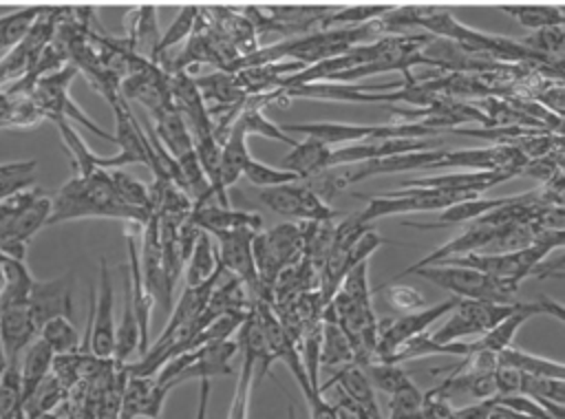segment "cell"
Masks as SVG:
<instances>
[{"label": "cell", "mask_w": 565, "mask_h": 419, "mask_svg": "<svg viewBox=\"0 0 565 419\" xmlns=\"http://www.w3.org/2000/svg\"><path fill=\"white\" fill-rule=\"evenodd\" d=\"M119 218L126 223L146 225L150 218L121 205L115 196L108 170L71 176L51 198V214L46 225L75 218Z\"/></svg>", "instance_id": "6da1fadb"}, {"label": "cell", "mask_w": 565, "mask_h": 419, "mask_svg": "<svg viewBox=\"0 0 565 419\" xmlns=\"http://www.w3.org/2000/svg\"><path fill=\"white\" fill-rule=\"evenodd\" d=\"M305 238L300 223H280L267 232H258L252 238V256L258 276L254 302H267L271 307L274 284L278 273L302 256Z\"/></svg>", "instance_id": "7a4b0ae2"}, {"label": "cell", "mask_w": 565, "mask_h": 419, "mask_svg": "<svg viewBox=\"0 0 565 419\" xmlns=\"http://www.w3.org/2000/svg\"><path fill=\"white\" fill-rule=\"evenodd\" d=\"M287 135H302L307 139H316L329 148L349 146V143H364V141H382V139H433L441 132L430 130L422 123H347V121H309V123H282L280 126Z\"/></svg>", "instance_id": "3957f363"}, {"label": "cell", "mask_w": 565, "mask_h": 419, "mask_svg": "<svg viewBox=\"0 0 565 419\" xmlns=\"http://www.w3.org/2000/svg\"><path fill=\"white\" fill-rule=\"evenodd\" d=\"M413 273L433 282L435 287H441V289L455 293L457 298H466V300L512 304L514 302L512 296L516 293L514 287L499 282L477 269L459 267V265H430V267H419Z\"/></svg>", "instance_id": "277c9868"}, {"label": "cell", "mask_w": 565, "mask_h": 419, "mask_svg": "<svg viewBox=\"0 0 565 419\" xmlns=\"http://www.w3.org/2000/svg\"><path fill=\"white\" fill-rule=\"evenodd\" d=\"M521 304L523 302H516V300L512 304H494L483 300L459 298L457 307L450 311V318L437 331H430V337L439 344H450V342H461V337H468V335H483L503 318L519 311Z\"/></svg>", "instance_id": "5b68a950"}, {"label": "cell", "mask_w": 565, "mask_h": 419, "mask_svg": "<svg viewBox=\"0 0 565 419\" xmlns=\"http://www.w3.org/2000/svg\"><path fill=\"white\" fill-rule=\"evenodd\" d=\"M260 203H265L274 214L285 216L289 221H298V223L335 221V216L340 214L335 207H331L322 198L320 192L298 181L263 190Z\"/></svg>", "instance_id": "8992f818"}, {"label": "cell", "mask_w": 565, "mask_h": 419, "mask_svg": "<svg viewBox=\"0 0 565 419\" xmlns=\"http://www.w3.org/2000/svg\"><path fill=\"white\" fill-rule=\"evenodd\" d=\"M49 214L51 196L40 187H31L26 201L0 225V254L24 260L26 243L46 225Z\"/></svg>", "instance_id": "52a82bcc"}, {"label": "cell", "mask_w": 565, "mask_h": 419, "mask_svg": "<svg viewBox=\"0 0 565 419\" xmlns=\"http://www.w3.org/2000/svg\"><path fill=\"white\" fill-rule=\"evenodd\" d=\"M366 198V207L360 214L364 223H373L384 216L406 214V212H433V210H446L459 201H466L468 196L441 192V190H426V187H406V190H393L377 196H362Z\"/></svg>", "instance_id": "ba28073f"}, {"label": "cell", "mask_w": 565, "mask_h": 419, "mask_svg": "<svg viewBox=\"0 0 565 419\" xmlns=\"http://www.w3.org/2000/svg\"><path fill=\"white\" fill-rule=\"evenodd\" d=\"M115 296L106 258H99V287L90 291V311L86 322V346L99 359H113L115 351Z\"/></svg>", "instance_id": "9c48e42d"}, {"label": "cell", "mask_w": 565, "mask_h": 419, "mask_svg": "<svg viewBox=\"0 0 565 419\" xmlns=\"http://www.w3.org/2000/svg\"><path fill=\"white\" fill-rule=\"evenodd\" d=\"M459 298L452 296L435 307H424L413 313H402L397 318H386L377 322V346H375V362H384L399 344L406 340L428 331L444 313H450L457 307Z\"/></svg>", "instance_id": "30bf717a"}, {"label": "cell", "mask_w": 565, "mask_h": 419, "mask_svg": "<svg viewBox=\"0 0 565 419\" xmlns=\"http://www.w3.org/2000/svg\"><path fill=\"white\" fill-rule=\"evenodd\" d=\"M525 157L508 143H494V146H483V148H463V150H450L441 152V157L430 163L426 170H448V168H459V170H475V172H494V170H512L519 172L525 165Z\"/></svg>", "instance_id": "8fae6325"}, {"label": "cell", "mask_w": 565, "mask_h": 419, "mask_svg": "<svg viewBox=\"0 0 565 419\" xmlns=\"http://www.w3.org/2000/svg\"><path fill=\"white\" fill-rule=\"evenodd\" d=\"M265 348L263 331L254 318V311L245 318V322L238 329V351H241V368H238V379L234 388V397L230 404L227 419H247L249 415V397H252V386L256 382V362L258 353Z\"/></svg>", "instance_id": "7c38bea8"}, {"label": "cell", "mask_w": 565, "mask_h": 419, "mask_svg": "<svg viewBox=\"0 0 565 419\" xmlns=\"http://www.w3.org/2000/svg\"><path fill=\"white\" fill-rule=\"evenodd\" d=\"M258 232L252 229H230V232H212L210 236L216 238V256L223 271H227L232 278H236L243 289L247 291V298L254 302L258 276L254 267L252 256V238Z\"/></svg>", "instance_id": "4fadbf2b"}, {"label": "cell", "mask_w": 565, "mask_h": 419, "mask_svg": "<svg viewBox=\"0 0 565 419\" xmlns=\"http://www.w3.org/2000/svg\"><path fill=\"white\" fill-rule=\"evenodd\" d=\"M519 176L512 170H494V172H475V170H459L448 174H433V176H417L402 181V187H426V190H441L468 198H477L481 192L505 183Z\"/></svg>", "instance_id": "5bb4252c"}, {"label": "cell", "mask_w": 565, "mask_h": 419, "mask_svg": "<svg viewBox=\"0 0 565 419\" xmlns=\"http://www.w3.org/2000/svg\"><path fill=\"white\" fill-rule=\"evenodd\" d=\"M29 313L40 333L42 324L51 318L64 315L73 320V273H64L51 280H35L29 291Z\"/></svg>", "instance_id": "9a60e30c"}, {"label": "cell", "mask_w": 565, "mask_h": 419, "mask_svg": "<svg viewBox=\"0 0 565 419\" xmlns=\"http://www.w3.org/2000/svg\"><path fill=\"white\" fill-rule=\"evenodd\" d=\"M139 262H141V280L146 291L154 302H159L168 313L172 311V291L168 289L163 265H161V247H159V223L152 216L141 227V243H139Z\"/></svg>", "instance_id": "2e32d148"}, {"label": "cell", "mask_w": 565, "mask_h": 419, "mask_svg": "<svg viewBox=\"0 0 565 419\" xmlns=\"http://www.w3.org/2000/svg\"><path fill=\"white\" fill-rule=\"evenodd\" d=\"M170 390L154 384V375H128L124 395H121V412L119 419H137V417H161L163 399Z\"/></svg>", "instance_id": "e0dca14e"}, {"label": "cell", "mask_w": 565, "mask_h": 419, "mask_svg": "<svg viewBox=\"0 0 565 419\" xmlns=\"http://www.w3.org/2000/svg\"><path fill=\"white\" fill-rule=\"evenodd\" d=\"M0 337L7 362H15L20 353L38 337V329L29 313V302H13L0 307Z\"/></svg>", "instance_id": "ac0fdd59"}, {"label": "cell", "mask_w": 565, "mask_h": 419, "mask_svg": "<svg viewBox=\"0 0 565 419\" xmlns=\"http://www.w3.org/2000/svg\"><path fill=\"white\" fill-rule=\"evenodd\" d=\"M192 223L201 232H230V229H252L260 232L263 218L254 212H243V210H232V207H221L216 203H203V205H192L190 212Z\"/></svg>", "instance_id": "d6986e66"}, {"label": "cell", "mask_w": 565, "mask_h": 419, "mask_svg": "<svg viewBox=\"0 0 565 419\" xmlns=\"http://www.w3.org/2000/svg\"><path fill=\"white\" fill-rule=\"evenodd\" d=\"M236 353H238V342H232V340H221V342H212L196 348V359L181 370V375L177 377V384L188 379H212L216 375H227L230 359Z\"/></svg>", "instance_id": "ffe728a7"}, {"label": "cell", "mask_w": 565, "mask_h": 419, "mask_svg": "<svg viewBox=\"0 0 565 419\" xmlns=\"http://www.w3.org/2000/svg\"><path fill=\"white\" fill-rule=\"evenodd\" d=\"M152 119L157 121L152 132L157 135V139L161 141V146L170 152L172 159H179L181 154L190 152L192 146V135L188 130L185 119L181 117V112L170 104L163 110L154 112Z\"/></svg>", "instance_id": "44dd1931"}, {"label": "cell", "mask_w": 565, "mask_h": 419, "mask_svg": "<svg viewBox=\"0 0 565 419\" xmlns=\"http://www.w3.org/2000/svg\"><path fill=\"white\" fill-rule=\"evenodd\" d=\"M53 351L42 337H35L26 348L20 364V382H22V408L38 390V386L51 375Z\"/></svg>", "instance_id": "7402d4cb"}, {"label": "cell", "mask_w": 565, "mask_h": 419, "mask_svg": "<svg viewBox=\"0 0 565 419\" xmlns=\"http://www.w3.org/2000/svg\"><path fill=\"white\" fill-rule=\"evenodd\" d=\"M508 196L501 198H466L459 201L446 210L439 212V216L435 221H426V223H417V221H406L404 225L415 227V229H437V227H450V225H461V223H472L475 218H479L481 214L490 212L492 207H499L501 203H505Z\"/></svg>", "instance_id": "603a6c76"}, {"label": "cell", "mask_w": 565, "mask_h": 419, "mask_svg": "<svg viewBox=\"0 0 565 419\" xmlns=\"http://www.w3.org/2000/svg\"><path fill=\"white\" fill-rule=\"evenodd\" d=\"M318 362H320V366H324L329 370H340V368L353 364L351 344L327 309H322V335H320Z\"/></svg>", "instance_id": "cb8c5ba5"}, {"label": "cell", "mask_w": 565, "mask_h": 419, "mask_svg": "<svg viewBox=\"0 0 565 419\" xmlns=\"http://www.w3.org/2000/svg\"><path fill=\"white\" fill-rule=\"evenodd\" d=\"M470 348V342H450V344H439L430 337V331H424L411 340H406L404 344H399L386 359L384 364H404V362H413L419 357H428V355H466Z\"/></svg>", "instance_id": "d4e9b609"}, {"label": "cell", "mask_w": 565, "mask_h": 419, "mask_svg": "<svg viewBox=\"0 0 565 419\" xmlns=\"http://www.w3.org/2000/svg\"><path fill=\"white\" fill-rule=\"evenodd\" d=\"M126 42L132 49V53H137L139 57H143L152 64H157L159 26H157V15H154L152 4H143V7L137 9V13L132 15V22H130Z\"/></svg>", "instance_id": "484cf974"}, {"label": "cell", "mask_w": 565, "mask_h": 419, "mask_svg": "<svg viewBox=\"0 0 565 419\" xmlns=\"http://www.w3.org/2000/svg\"><path fill=\"white\" fill-rule=\"evenodd\" d=\"M331 384H338L347 397H351L358 406H362L373 419H380V410H377V401H375V395H373V388H371V382L364 373V368L351 364V366H344L340 370H335V377L329 379V384H322L318 386L320 393H324Z\"/></svg>", "instance_id": "4316f807"}, {"label": "cell", "mask_w": 565, "mask_h": 419, "mask_svg": "<svg viewBox=\"0 0 565 419\" xmlns=\"http://www.w3.org/2000/svg\"><path fill=\"white\" fill-rule=\"evenodd\" d=\"M135 353H139V326L132 309V293H130V278L124 269V311L121 320L115 326V351L113 362L126 364Z\"/></svg>", "instance_id": "83f0119b"}, {"label": "cell", "mask_w": 565, "mask_h": 419, "mask_svg": "<svg viewBox=\"0 0 565 419\" xmlns=\"http://www.w3.org/2000/svg\"><path fill=\"white\" fill-rule=\"evenodd\" d=\"M245 139H247V137H245L236 126H232L227 139H225L223 146H221L218 181H221V187H223V190H227L230 185H234V183L243 176V170H245L247 161L252 159Z\"/></svg>", "instance_id": "f1b7e54d"}, {"label": "cell", "mask_w": 565, "mask_h": 419, "mask_svg": "<svg viewBox=\"0 0 565 419\" xmlns=\"http://www.w3.org/2000/svg\"><path fill=\"white\" fill-rule=\"evenodd\" d=\"M331 148L316 141V139H302L296 141V146L291 148V152L285 157L282 161V170L294 172L298 179H307L313 176L318 172L327 170V159H329Z\"/></svg>", "instance_id": "f546056e"}, {"label": "cell", "mask_w": 565, "mask_h": 419, "mask_svg": "<svg viewBox=\"0 0 565 419\" xmlns=\"http://www.w3.org/2000/svg\"><path fill=\"white\" fill-rule=\"evenodd\" d=\"M497 366L516 368L523 375H545V377H565V366L561 362L539 357L534 353L508 346L497 353Z\"/></svg>", "instance_id": "4dcf8cb0"}, {"label": "cell", "mask_w": 565, "mask_h": 419, "mask_svg": "<svg viewBox=\"0 0 565 419\" xmlns=\"http://www.w3.org/2000/svg\"><path fill=\"white\" fill-rule=\"evenodd\" d=\"M232 126H236L245 137L258 135V137H265V139L282 141V143H287V146H291V148L296 146V139L289 137L278 123H274L271 119H267V117L263 115V110H260L258 106H254L247 97H245L243 108L238 110V115H236V119H234Z\"/></svg>", "instance_id": "1f68e13d"}, {"label": "cell", "mask_w": 565, "mask_h": 419, "mask_svg": "<svg viewBox=\"0 0 565 419\" xmlns=\"http://www.w3.org/2000/svg\"><path fill=\"white\" fill-rule=\"evenodd\" d=\"M185 287H199L205 280H210L214 276V271L218 269V256H216V247L212 243V236L207 232H201L194 249L185 262Z\"/></svg>", "instance_id": "d6a6232c"}, {"label": "cell", "mask_w": 565, "mask_h": 419, "mask_svg": "<svg viewBox=\"0 0 565 419\" xmlns=\"http://www.w3.org/2000/svg\"><path fill=\"white\" fill-rule=\"evenodd\" d=\"M51 121L60 130V137H62L64 146H66V150L71 154V163H73L75 174H90L95 170H102V159L104 157L95 154L66 119H51Z\"/></svg>", "instance_id": "836d02e7"}, {"label": "cell", "mask_w": 565, "mask_h": 419, "mask_svg": "<svg viewBox=\"0 0 565 419\" xmlns=\"http://www.w3.org/2000/svg\"><path fill=\"white\" fill-rule=\"evenodd\" d=\"M501 11L510 13L521 26L539 31L545 26H563V7L554 4H499Z\"/></svg>", "instance_id": "e575fe53"}, {"label": "cell", "mask_w": 565, "mask_h": 419, "mask_svg": "<svg viewBox=\"0 0 565 419\" xmlns=\"http://www.w3.org/2000/svg\"><path fill=\"white\" fill-rule=\"evenodd\" d=\"M108 174H110V183H113L117 201L150 218L152 212H150V201H148V185L137 181L135 176H130L124 170H108Z\"/></svg>", "instance_id": "d590c367"}, {"label": "cell", "mask_w": 565, "mask_h": 419, "mask_svg": "<svg viewBox=\"0 0 565 419\" xmlns=\"http://www.w3.org/2000/svg\"><path fill=\"white\" fill-rule=\"evenodd\" d=\"M38 337H42L49 344L53 355H68V353L79 351V333H77L73 320H68L64 315H57V318H51L49 322H44Z\"/></svg>", "instance_id": "8d00e7d4"}, {"label": "cell", "mask_w": 565, "mask_h": 419, "mask_svg": "<svg viewBox=\"0 0 565 419\" xmlns=\"http://www.w3.org/2000/svg\"><path fill=\"white\" fill-rule=\"evenodd\" d=\"M22 419L20 362H7L0 373V419Z\"/></svg>", "instance_id": "74e56055"}, {"label": "cell", "mask_w": 565, "mask_h": 419, "mask_svg": "<svg viewBox=\"0 0 565 419\" xmlns=\"http://www.w3.org/2000/svg\"><path fill=\"white\" fill-rule=\"evenodd\" d=\"M40 11L42 7H26L0 18V57L22 42V37L40 15Z\"/></svg>", "instance_id": "f35d334b"}, {"label": "cell", "mask_w": 565, "mask_h": 419, "mask_svg": "<svg viewBox=\"0 0 565 419\" xmlns=\"http://www.w3.org/2000/svg\"><path fill=\"white\" fill-rule=\"evenodd\" d=\"M38 161L29 159V161H4L2 170H0V203L7 201L9 196L33 187V170H35Z\"/></svg>", "instance_id": "ab89813d"}, {"label": "cell", "mask_w": 565, "mask_h": 419, "mask_svg": "<svg viewBox=\"0 0 565 419\" xmlns=\"http://www.w3.org/2000/svg\"><path fill=\"white\" fill-rule=\"evenodd\" d=\"M393 4H353V7H344V9H335L331 11L324 20L320 29H331L333 24L340 26H360L366 22H373L377 18H382L384 13L391 11Z\"/></svg>", "instance_id": "60d3db41"}, {"label": "cell", "mask_w": 565, "mask_h": 419, "mask_svg": "<svg viewBox=\"0 0 565 419\" xmlns=\"http://www.w3.org/2000/svg\"><path fill=\"white\" fill-rule=\"evenodd\" d=\"M424 406V393L408 379L391 393L388 419H419Z\"/></svg>", "instance_id": "b9f144b4"}, {"label": "cell", "mask_w": 565, "mask_h": 419, "mask_svg": "<svg viewBox=\"0 0 565 419\" xmlns=\"http://www.w3.org/2000/svg\"><path fill=\"white\" fill-rule=\"evenodd\" d=\"M377 291H384L386 304L397 311V313H413L426 307L424 293L415 289L413 284H402V282H382Z\"/></svg>", "instance_id": "7bdbcfd3"}, {"label": "cell", "mask_w": 565, "mask_h": 419, "mask_svg": "<svg viewBox=\"0 0 565 419\" xmlns=\"http://www.w3.org/2000/svg\"><path fill=\"white\" fill-rule=\"evenodd\" d=\"M196 18H199V7L194 4H185L181 7L177 20L170 24V29L159 37V44H157V62L161 55H166L170 49H174L179 42H183L185 37H190V33L194 31V24H196Z\"/></svg>", "instance_id": "ee69618b"}, {"label": "cell", "mask_w": 565, "mask_h": 419, "mask_svg": "<svg viewBox=\"0 0 565 419\" xmlns=\"http://www.w3.org/2000/svg\"><path fill=\"white\" fill-rule=\"evenodd\" d=\"M534 232L530 225H497L492 243L486 247L483 254H508L523 249L532 243Z\"/></svg>", "instance_id": "f6af8a7d"}, {"label": "cell", "mask_w": 565, "mask_h": 419, "mask_svg": "<svg viewBox=\"0 0 565 419\" xmlns=\"http://www.w3.org/2000/svg\"><path fill=\"white\" fill-rule=\"evenodd\" d=\"M243 176L252 183V185H258V187H278V185H285V183H294V181H300L294 172L289 170H282V168H274V165H267L263 161H256V159H249L245 170H243Z\"/></svg>", "instance_id": "bcb514c9"}, {"label": "cell", "mask_w": 565, "mask_h": 419, "mask_svg": "<svg viewBox=\"0 0 565 419\" xmlns=\"http://www.w3.org/2000/svg\"><path fill=\"white\" fill-rule=\"evenodd\" d=\"M521 44L525 49L552 60V55H558L563 51L565 31H563V26H545V29H539V31L530 33L527 37H523Z\"/></svg>", "instance_id": "7dc6e473"}, {"label": "cell", "mask_w": 565, "mask_h": 419, "mask_svg": "<svg viewBox=\"0 0 565 419\" xmlns=\"http://www.w3.org/2000/svg\"><path fill=\"white\" fill-rule=\"evenodd\" d=\"M369 382H373L380 390L384 393H393L397 390L402 384H406L411 377L406 375V370L399 364H384V362H371L364 368Z\"/></svg>", "instance_id": "c3c4849f"}, {"label": "cell", "mask_w": 565, "mask_h": 419, "mask_svg": "<svg viewBox=\"0 0 565 419\" xmlns=\"http://www.w3.org/2000/svg\"><path fill=\"white\" fill-rule=\"evenodd\" d=\"M521 174L534 176L543 183L552 181L556 174H563V148H556L550 154H543L536 159H527L525 165L521 168Z\"/></svg>", "instance_id": "681fc988"}, {"label": "cell", "mask_w": 565, "mask_h": 419, "mask_svg": "<svg viewBox=\"0 0 565 419\" xmlns=\"http://www.w3.org/2000/svg\"><path fill=\"white\" fill-rule=\"evenodd\" d=\"M492 377H494V395H519L521 393L523 373H519L516 368L497 366Z\"/></svg>", "instance_id": "f907efd6"}, {"label": "cell", "mask_w": 565, "mask_h": 419, "mask_svg": "<svg viewBox=\"0 0 565 419\" xmlns=\"http://www.w3.org/2000/svg\"><path fill=\"white\" fill-rule=\"evenodd\" d=\"M492 410H494V401H492V397H488V399H479L470 406L457 408V410H452V415H455V419H488Z\"/></svg>", "instance_id": "816d5d0a"}, {"label": "cell", "mask_w": 565, "mask_h": 419, "mask_svg": "<svg viewBox=\"0 0 565 419\" xmlns=\"http://www.w3.org/2000/svg\"><path fill=\"white\" fill-rule=\"evenodd\" d=\"M199 406H196V415L194 419H207V404H210V390L212 384L210 379H199Z\"/></svg>", "instance_id": "f5cc1de1"}, {"label": "cell", "mask_w": 565, "mask_h": 419, "mask_svg": "<svg viewBox=\"0 0 565 419\" xmlns=\"http://www.w3.org/2000/svg\"><path fill=\"white\" fill-rule=\"evenodd\" d=\"M289 419H296V412H294V406H289Z\"/></svg>", "instance_id": "db71d44e"}, {"label": "cell", "mask_w": 565, "mask_h": 419, "mask_svg": "<svg viewBox=\"0 0 565 419\" xmlns=\"http://www.w3.org/2000/svg\"><path fill=\"white\" fill-rule=\"evenodd\" d=\"M154 419H161V417H154Z\"/></svg>", "instance_id": "11a10c76"}]
</instances>
